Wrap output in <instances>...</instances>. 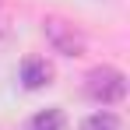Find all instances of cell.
Wrapping results in <instances>:
<instances>
[{
  "instance_id": "obj_1",
  "label": "cell",
  "mask_w": 130,
  "mask_h": 130,
  "mask_svg": "<svg viewBox=\"0 0 130 130\" xmlns=\"http://www.w3.org/2000/svg\"><path fill=\"white\" fill-rule=\"evenodd\" d=\"M85 95L91 102H99V106H116V102L127 99V74L109 67V63L91 67L85 74Z\"/></svg>"
},
{
  "instance_id": "obj_2",
  "label": "cell",
  "mask_w": 130,
  "mask_h": 130,
  "mask_svg": "<svg viewBox=\"0 0 130 130\" xmlns=\"http://www.w3.org/2000/svg\"><path fill=\"white\" fill-rule=\"evenodd\" d=\"M42 35H46V42L53 46L56 53H63V56H85V49H88L85 32H81L74 21L56 18V14L42 18Z\"/></svg>"
},
{
  "instance_id": "obj_3",
  "label": "cell",
  "mask_w": 130,
  "mask_h": 130,
  "mask_svg": "<svg viewBox=\"0 0 130 130\" xmlns=\"http://www.w3.org/2000/svg\"><path fill=\"white\" fill-rule=\"evenodd\" d=\"M18 77H21V85L28 88V91H39V88L53 85V67L46 63L42 56H28V60H21Z\"/></svg>"
},
{
  "instance_id": "obj_4",
  "label": "cell",
  "mask_w": 130,
  "mask_h": 130,
  "mask_svg": "<svg viewBox=\"0 0 130 130\" xmlns=\"http://www.w3.org/2000/svg\"><path fill=\"white\" fill-rule=\"evenodd\" d=\"M28 130H67L63 109H39V112L28 120Z\"/></svg>"
},
{
  "instance_id": "obj_5",
  "label": "cell",
  "mask_w": 130,
  "mask_h": 130,
  "mask_svg": "<svg viewBox=\"0 0 130 130\" xmlns=\"http://www.w3.org/2000/svg\"><path fill=\"white\" fill-rule=\"evenodd\" d=\"M81 130H120V116H116V112H109V109L91 112V116H85Z\"/></svg>"
}]
</instances>
